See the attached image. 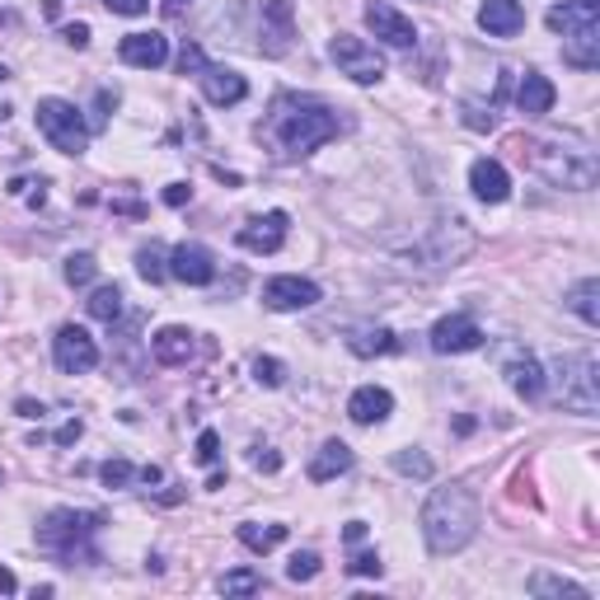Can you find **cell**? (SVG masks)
I'll list each match as a JSON object with an SVG mask.
<instances>
[{
	"instance_id": "34",
	"label": "cell",
	"mask_w": 600,
	"mask_h": 600,
	"mask_svg": "<svg viewBox=\"0 0 600 600\" xmlns=\"http://www.w3.org/2000/svg\"><path fill=\"white\" fill-rule=\"evenodd\" d=\"M465 127H474V132H492L498 127V99H488V103H465Z\"/></svg>"
},
{
	"instance_id": "6",
	"label": "cell",
	"mask_w": 600,
	"mask_h": 600,
	"mask_svg": "<svg viewBox=\"0 0 600 600\" xmlns=\"http://www.w3.org/2000/svg\"><path fill=\"white\" fill-rule=\"evenodd\" d=\"M596 376H600V366H596L591 352H563L554 362V395H558L563 409H573L581 418H596V409H600Z\"/></svg>"
},
{
	"instance_id": "26",
	"label": "cell",
	"mask_w": 600,
	"mask_h": 600,
	"mask_svg": "<svg viewBox=\"0 0 600 600\" xmlns=\"http://www.w3.org/2000/svg\"><path fill=\"white\" fill-rule=\"evenodd\" d=\"M347 347L357 357H390V352H399V333L395 329H352Z\"/></svg>"
},
{
	"instance_id": "41",
	"label": "cell",
	"mask_w": 600,
	"mask_h": 600,
	"mask_svg": "<svg viewBox=\"0 0 600 600\" xmlns=\"http://www.w3.org/2000/svg\"><path fill=\"white\" fill-rule=\"evenodd\" d=\"M380 568H385L380 554H357L347 563V573H357V577H380Z\"/></svg>"
},
{
	"instance_id": "8",
	"label": "cell",
	"mask_w": 600,
	"mask_h": 600,
	"mask_svg": "<svg viewBox=\"0 0 600 600\" xmlns=\"http://www.w3.org/2000/svg\"><path fill=\"white\" fill-rule=\"evenodd\" d=\"M33 118H38V132L47 136L52 151H62V155H85V151H90V127H85V118H80L76 103L38 99Z\"/></svg>"
},
{
	"instance_id": "50",
	"label": "cell",
	"mask_w": 600,
	"mask_h": 600,
	"mask_svg": "<svg viewBox=\"0 0 600 600\" xmlns=\"http://www.w3.org/2000/svg\"><path fill=\"white\" fill-rule=\"evenodd\" d=\"M343 535H347V544H357V540L366 535V521H347V531H343Z\"/></svg>"
},
{
	"instance_id": "52",
	"label": "cell",
	"mask_w": 600,
	"mask_h": 600,
	"mask_svg": "<svg viewBox=\"0 0 600 600\" xmlns=\"http://www.w3.org/2000/svg\"><path fill=\"white\" fill-rule=\"evenodd\" d=\"M0 80H10V70H5V66H0Z\"/></svg>"
},
{
	"instance_id": "17",
	"label": "cell",
	"mask_w": 600,
	"mask_h": 600,
	"mask_svg": "<svg viewBox=\"0 0 600 600\" xmlns=\"http://www.w3.org/2000/svg\"><path fill=\"white\" fill-rule=\"evenodd\" d=\"M287 225H291L287 211H268V216H258V221H249V225L240 231V249H249V254H277L281 244H287Z\"/></svg>"
},
{
	"instance_id": "36",
	"label": "cell",
	"mask_w": 600,
	"mask_h": 600,
	"mask_svg": "<svg viewBox=\"0 0 600 600\" xmlns=\"http://www.w3.org/2000/svg\"><path fill=\"white\" fill-rule=\"evenodd\" d=\"M395 469H399V474H409V479H432V460H427V455H422L418 446L399 451V455H395Z\"/></svg>"
},
{
	"instance_id": "5",
	"label": "cell",
	"mask_w": 600,
	"mask_h": 600,
	"mask_svg": "<svg viewBox=\"0 0 600 600\" xmlns=\"http://www.w3.org/2000/svg\"><path fill=\"white\" fill-rule=\"evenodd\" d=\"M549 29L563 33V62L577 70L600 66V14L596 0H568V5L549 10Z\"/></svg>"
},
{
	"instance_id": "40",
	"label": "cell",
	"mask_w": 600,
	"mask_h": 600,
	"mask_svg": "<svg viewBox=\"0 0 600 600\" xmlns=\"http://www.w3.org/2000/svg\"><path fill=\"white\" fill-rule=\"evenodd\" d=\"M202 66H207L202 47H198V43H184V52H179V70H184V76H198Z\"/></svg>"
},
{
	"instance_id": "35",
	"label": "cell",
	"mask_w": 600,
	"mask_h": 600,
	"mask_svg": "<svg viewBox=\"0 0 600 600\" xmlns=\"http://www.w3.org/2000/svg\"><path fill=\"white\" fill-rule=\"evenodd\" d=\"M62 273H66V281H70V287H90V281H95V273H99V263H95V254H70Z\"/></svg>"
},
{
	"instance_id": "31",
	"label": "cell",
	"mask_w": 600,
	"mask_h": 600,
	"mask_svg": "<svg viewBox=\"0 0 600 600\" xmlns=\"http://www.w3.org/2000/svg\"><path fill=\"white\" fill-rule=\"evenodd\" d=\"M136 273L146 277L151 287L169 277V263H165V249H160V244H146V249H136Z\"/></svg>"
},
{
	"instance_id": "46",
	"label": "cell",
	"mask_w": 600,
	"mask_h": 600,
	"mask_svg": "<svg viewBox=\"0 0 600 600\" xmlns=\"http://www.w3.org/2000/svg\"><path fill=\"white\" fill-rule=\"evenodd\" d=\"M188 198H192V188H188V184H169V188H165V202H169V207H184Z\"/></svg>"
},
{
	"instance_id": "11",
	"label": "cell",
	"mask_w": 600,
	"mask_h": 600,
	"mask_svg": "<svg viewBox=\"0 0 600 600\" xmlns=\"http://www.w3.org/2000/svg\"><path fill=\"white\" fill-rule=\"evenodd\" d=\"M432 352H441V357H460V352H474L484 347V329L474 324V314H446V320L432 324Z\"/></svg>"
},
{
	"instance_id": "49",
	"label": "cell",
	"mask_w": 600,
	"mask_h": 600,
	"mask_svg": "<svg viewBox=\"0 0 600 600\" xmlns=\"http://www.w3.org/2000/svg\"><path fill=\"white\" fill-rule=\"evenodd\" d=\"M0 591H5V596L20 591V581H14V573H10V568H0Z\"/></svg>"
},
{
	"instance_id": "1",
	"label": "cell",
	"mask_w": 600,
	"mask_h": 600,
	"mask_svg": "<svg viewBox=\"0 0 600 600\" xmlns=\"http://www.w3.org/2000/svg\"><path fill=\"white\" fill-rule=\"evenodd\" d=\"M268 141L281 155H310L320 151L324 141L338 136V113L329 109L324 99H310V95H277L268 122H263Z\"/></svg>"
},
{
	"instance_id": "48",
	"label": "cell",
	"mask_w": 600,
	"mask_h": 600,
	"mask_svg": "<svg viewBox=\"0 0 600 600\" xmlns=\"http://www.w3.org/2000/svg\"><path fill=\"white\" fill-rule=\"evenodd\" d=\"M14 409H20V418H43V413H47L43 403H33V399H20V403H14Z\"/></svg>"
},
{
	"instance_id": "14",
	"label": "cell",
	"mask_w": 600,
	"mask_h": 600,
	"mask_svg": "<svg viewBox=\"0 0 600 600\" xmlns=\"http://www.w3.org/2000/svg\"><path fill=\"white\" fill-rule=\"evenodd\" d=\"M198 80H202L207 103H216V109H235V103H244V95H249V80L231 66H216V62H207L198 70Z\"/></svg>"
},
{
	"instance_id": "4",
	"label": "cell",
	"mask_w": 600,
	"mask_h": 600,
	"mask_svg": "<svg viewBox=\"0 0 600 600\" xmlns=\"http://www.w3.org/2000/svg\"><path fill=\"white\" fill-rule=\"evenodd\" d=\"M474 244L479 240H474L465 216H436L427 225V235L403 249V258H409V268H418V273H446L474 254Z\"/></svg>"
},
{
	"instance_id": "30",
	"label": "cell",
	"mask_w": 600,
	"mask_h": 600,
	"mask_svg": "<svg viewBox=\"0 0 600 600\" xmlns=\"http://www.w3.org/2000/svg\"><path fill=\"white\" fill-rule=\"evenodd\" d=\"M531 596H568V600H587L591 591H587V587H577V581H568V577L535 573V577H531Z\"/></svg>"
},
{
	"instance_id": "44",
	"label": "cell",
	"mask_w": 600,
	"mask_h": 600,
	"mask_svg": "<svg viewBox=\"0 0 600 600\" xmlns=\"http://www.w3.org/2000/svg\"><path fill=\"white\" fill-rule=\"evenodd\" d=\"M66 43L70 47H90V24H66Z\"/></svg>"
},
{
	"instance_id": "24",
	"label": "cell",
	"mask_w": 600,
	"mask_h": 600,
	"mask_svg": "<svg viewBox=\"0 0 600 600\" xmlns=\"http://www.w3.org/2000/svg\"><path fill=\"white\" fill-rule=\"evenodd\" d=\"M516 109L525 113V118H544L554 109V85L540 76V70H525L521 76V85H516Z\"/></svg>"
},
{
	"instance_id": "25",
	"label": "cell",
	"mask_w": 600,
	"mask_h": 600,
	"mask_svg": "<svg viewBox=\"0 0 600 600\" xmlns=\"http://www.w3.org/2000/svg\"><path fill=\"white\" fill-rule=\"evenodd\" d=\"M352 469V446L347 441H324L320 455L310 460V479L314 484H329V479H338V474Z\"/></svg>"
},
{
	"instance_id": "7",
	"label": "cell",
	"mask_w": 600,
	"mask_h": 600,
	"mask_svg": "<svg viewBox=\"0 0 600 600\" xmlns=\"http://www.w3.org/2000/svg\"><path fill=\"white\" fill-rule=\"evenodd\" d=\"M531 160L554 188H573V192L596 188V155L581 146H549V141H540V146H531Z\"/></svg>"
},
{
	"instance_id": "45",
	"label": "cell",
	"mask_w": 600,
	"mask_h": 600,
	"mask_svg": "<svg viewBox=\"0 0 600 600\" xmlns=\"http://www.w3.org/2000/svg\"><path fill=\"white\" fill-rule=\"evenodd\" d=\"M118 103V95L113 90H99V113H95V127H103V122H109V109Z\"/></svg>"
},
{
	"instance_id": "22",
	"label": "cell",
	"mask_w": 600,
	"mask_h": 600,
	"mask_svg": "<svg viewBox=\"0 0 600 600\" xmlns=\"http://www.w3.org/2000/svg\"><path fill=\"white\" fill-rule=\"evenodd\" d=\"M469 188L479 202H507L511 198V174L498 160H474L469 165Z\"/></svg>"
},
{
	"instance_id": "39",
	"label": "cell",
	"mask_w": 600,
	"mask_h": 600,
	"mask_svg": "<svg viewBox=\"0 0 600 600\" xmlns=\"http://www.w3.org/2000/svg\"><path fill=\"white\" fill-rule=\"evenodd\" d=\"M198 465H221V436L216 432L198 436Z\"/></svg>"
},
{
	"instance_id": "20",
	"label": "cell",
	"mask_w": 600,
	"mask_h": 600,
	"mask_svg": "<svg viewBox=\"0 0 600 600\" xmlns=\"http://www.w3.org/2000/svg\"><path fill=\"white\" fill-rule=\"evenodd\" d=\"M151 352H155V362H160V366H188L192 352H198V333H188L179 324H165L151 338Z\"/></svg>"
},
{
	"instance_id": "9",
	"label": "cell",
	"mask_w": 600,
	"mask_h": 600,
	"mask_svg": "<svg viewBox=\"0 0 600 600\" xmlns=\"http://www.w3.org/2000/svg\"><path fill=\"white\" fill-rule=\"evenodd\" d=\"M329 57L338 62L343 76H352L357 85H376L385 76V57L366 38H352V33H333L329 43Z\"/></svg>"
},
{
	"instance_id": "16",
	"label": "cell",
	"mask_w": 600,
	"mask_h": 600,
	"mask_svg": "<svg viewBox=\"0 0 600 600\" xmlns=\"http://www.w3.org/2000/svg\"><path fill=\"white\" fill-rule=\"evenodd\" d=\"M118 57L127 62V66H136V70H160L165 62H169V38L165 33H127V38L118 43Z\"/></svg>"
},
{
	"instance_id": "3",
	"label": "cell",
	"mask_w": 600,
	"mask_h": 600,
	"mask_svg": "<svg viewBox=\"0 0 600 600\" xmlns=\"http://www.w3.org/2000/svg\"><path fill=\"white\" fill-rule=\"evenodd\" d=\"M99 531H103L99 511L57 507V511H47L38 525V549L57 558L62 568H76V563L90 568V563H99Z\"/></svg>"
},
{
	"instance_id": "21",
	"label": "cell",
	"mask_w": 600,
	"mask_h": 600,
	"mask_svg": "<svg viewBox=\"0 0 600 600\" xmlns=\"http://www.w3.org/2000/svg\"><path fill=\"white\" fill-rule=\"evenodd\" d=\"M263 52L268 57H281V52L291 47V38H296V29H291V0H268L263 5Z\"/></svg>"
},
{
	"instance_id": "15",
	"label": "cell",
	"mask_w": 600,
	"mask_h": 600,
	"mask_svg": "<svg viewBox=\"0 0 600 600\" xmlns=\"http://www.w3.org/2000/svg\"><path fill=\"white\" fill-rule=\"evenodd\" d=\"M169 277L184 281V287H211L216 281V258L202 244H179V249L169 254Z\"/></svg>"
},
{
	"instance_id": "38",
	"label": "cell",
	"mask_w": 600,
	"mask_h": 600,
	"mask_svg": "<svg viewBox=\"0 0 600 600\" xmlns=\"http://www.w3.org/2000/svg\"><path fill=\"white\" fill-rule=\"evenodd\" d=\"M254 380L268 385V390H277V385L287 380V366H281L277 357H258V362H254Z\"/></svg>"
},
{
	"instance_id": "2",
	"label": "cell",
	"mask_w": 600,
	"mask_h": 600,
	"mask_svg": "<svg viewBox=\"0 0 600 600\" xmlns=\"http://www.w3.org/2000/svg\"><path fill=\"white\" fill-rule=\"evenodd\" d=\"M474 535H479V498L465 484L436 488L427 507H422V540H427V549L436 558L460 554Z\"/></svg>"
},
{
	"instance_id": "47",
	"label": "cell",
	"mask_w": 600,
	"mask_h": 600,
	"mask_svg": "<svg viewBox=\"0 0 600 600\" xmlns=\"http://www.w3.org/2000/svg\"><path fill=\"white\" fill-rule=\"evenodd\" d=\"M80 432H85V427H80V418H76V422H66V427L57 432V446H70V441H80Z\"/></svg>"
},
{
	"instance_id": "23",
	"label": "cell",
	"mask_w": 600,
	"mask_h": 600,
	"mask_svg": "<svg viewBox=\"0 0 600 600\" xmlns=\"http://www.w3.org/2000/svg\"><path fill=\"white\" fill-rule=\"evenodd\" d=\"M507 385L521 399H540L544 395V366L531 357V352H511L507 357Z\"/></svg>"
},
{
	"instance_id": "12",
	"label": "cell",
	"mask_w": 600,
	"mask_h": 600,
	"mask_svg": "<svg viewBox=\"0 0 600 600\" xmlns=\"http://www.w3.org/2000/svg\"><path fill=\"white\" fill-rule=\"evenodd\" d=\"M263 305L281 310V314L310 310V305H320V287L310 277H268L263 281Z\"/></svg>"
},
{
	"instance_id": "19",
	"label": "cell",
	"mask_w": 600,
	"mask_h": 600,
	"mask_svg": "<svg viewBox=\"0 0 600 600\" xmlns=\"http://www.w3.org/2000/svg\"><path fill=\"white\" fill-rule=\"evenodd\" d=\"M390 413H395V395L385 390V385H362V390L347 399V418L362 422V427H376V422H385Z\"/></svg>"
},
{
	"instance_id": "32",
	"label": "cell",
	"mask_w": 600,
	"mask_h": 600,
	"mask_svg": "<svg viewBox=\"0 0 600 600\" xmlns=\"http://www.w3.org/2000/svg\"><path fill=\"white\" fill-rule=\"evenodd\" d=\"M99 479H103V488H132L141 479V469L132 460H103L99 465Z\"/></svg>"
},
{
	"instance_id": "10",
	"label": "cell",
	"mask_w": 600,
	"mask_h": 600,
	"mask_svg": "<svg viewBox=\"0 0 600 600\" xmlns=\"http://www.w3.org/2000/svg\"><path fill=\"white\" fill-rule=\"evenodd\" d=\"M52 362H57V370H66V376H85V370L99 366V347L80 324H62L57 338H52Z\"/></svg>"
},
{
	"instance_id": "43",
	"label": "cell",
	"mask_w": 600,
	"mask_h": 600,
	"mask_svg": "<svg viewBox=\"0 0 600 600\" xmlns=\"http://www.w3.org/2000/svg\"><path fill=\"white\" fill-rule=\"evenodd\" d=\"M254 469H263V474H277V469H281V455H277V451H268V446H254Z\"/></svg>"
},
{
	"instance_id": "18",
	"label": "cell",
	"mask_w": 600,
	"mask_h": 600,
	"mask_svg": "<svg viewBox=\"0 0 600 600\" xmlns=\"http://www.w3.org/2000/svg\"><path fill=\"white\" fill-rule=\"evenodd\" d=\"M479 29L488 38H516L525 29V10L521 0H484L479 5Z\"/></svg>"
},
{
	"instance_id": "33",
	"label": "cell",
	"mask_w": 600,
	"mask_h": 600,
	"mask_svg": "<svg viewBox=\"0 0 600 600\" xmlns=\"http://www.w3.org/2000/svg\"><path fill=\"white\" fill-rule=\"evenodd\" d=\"M221 591H225V596H254V591H263V573H254V568L225 573V577H221Z\"/></svg>"
},
{
	"instance_id": "28",
	"label": "cell",
	"mask_w": 600,
	"mask_h": 600,
	"mask_svg": "<svg viewBox=\"0 0 600 600\" xmlns=\"http://www.w3.org/2000/svg\"><path fill=\"white\" fill-rule=\"evenodd\" d=\"M85 310H90L95 320H103V324H118L122 320V287H118V281H109V287H95L90 300H85Z\"/></svg>"
},
{
	"instance_id": "27",
	"label": "cell",
	"mask_w": 600,
	"mask_h": 600,
	"mask_svg": "<svg viewBox=\"0 0 600 600\" xmlns=\"http://www.w3.org/2000/svg\"><path fill=\"white\" fill-rule=\"evenodd\" d=\"M596 296H600V281L587 277V281H577V287L563 296V305H568L577 320H587V324H600V305H596Z\"/></svg>"
},
{
	"instance_id": "29",
	"label": "cell",
	"mask_w": 600,
	"mask_h": 600,
	"mask_svg": "<svg viewBox=\"0 0 600 600\" xmlns=\"http://www.w3.org/2000/svg\"><path fill=\"white\" fill-rule=\"evenodd\" d=\"M281 540H287V525H258V521H244L240 525V544H244V549H254V554L277 549Z\"/></svg>"
},
{
	"instance_id": "37",
	"label": "cell",
	"mask_w": 600,
	"mask_h": 600,
	"mask_svg": "<svg viewBox=\"0 0 600 600\" xmlns=\"http://www.w3.org/2000/svg\"><path fill=\"white\" fill-rule=\"evenodd\" d=\"M287 577L291 581H314V577H320V554H291V563H287Z\"/></svg>"
},
{
	"instance_id": "13",
	"label": "cell",
	"mask_w": 600,
	"mask_h": 600,
	"mask_svg": "<svg viewBox=\"0 0 600 600\" xmlns=\"http://www.w3.org/2000/svg\"><path fill=\"white\" fill-rule=\"evenodd\" d=\"M366 29L376 33L385 47H413L418 43V29L403 10H395L390 0H376V5H366Z\"/></svg>"
},
{
	"instance_id": "51",
	"label": "cell",
	"mask_w": 600,
	"mask_h": 600,
	"mask_svg": "<svg viewBox=\"0 0 600 600\" xmlns=\"http://www.w3.org/2000/svg\"><path fill=\"white\" fill-rule=\"evenodd\" d=\"M165 5H169V10H179V5H184V0H165Z\"/></svg>"
},
{
	"instance_id": "42",
	"label": "cell",
	"mask_w": 600,
	"mask_h": 600,
	"mask_svg": "<svg viewBox=\"0 0 600 600\" xmlns=\"http://www.w3.org/2000/svg\"><path fill=\"white\" fill-rule=\"evenodd\" d=\"M113 14H127V20H136V14H146L151 10V0H103Z\"/></svg>"
}]
</instances>
